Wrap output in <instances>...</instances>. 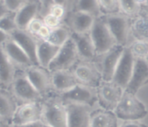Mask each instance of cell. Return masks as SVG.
Instances as JSON below:
<instances>
[{"instance_id": "6da1fadb", "label": "cell", "mask_w": 148, "mask_h": 127, "mask_svg": "<svg viewBox=\"0 0 148 127\" xmlns=\"http://www.w3.org/2000/svg\"><path fill=\"white\" fill-rule=\"evenodd\" d=\"M42 122L50 127H68L66 106L60 96L51 93L42 100Z\"/></svg>"}, {"instance_id": "7a4b0ae2", "label": "cell", "mask_w": 148, "mask_h": 127, "mask_svg": "<svg viewBox=\"0 0 148 127\" xmlns=\"http://www.w3.org/2000/svg\"><path fill=\"white\" fill-rule=\"evenodd\" d=\"M114 113L119 119L127 122L144 119L147 116V111L135 94L124 90Z\"/></svg>"}, {"instance_id": "3957f363", "label": "cell", "mask_w": 148, "mask_h": 127, "mask_svg": "<svg viewBox=\"0 0 148 127\" xmlns=\"http://www.w3.org/2000/svg\"><path fill=\"white\" fill-rule=\"evenodd\" d=\"M10 89V93L18 105L43 100L41 95L30 83L24 70H17Z\"/></svg>"}, {"instance_id": "277c9868", "label": "cell", "mask_w": 148, "mask_h": 127, "mask_svg": "<svg viewBox=\"0 0 148 127\" xmlns=\"http://www.w3.org/2000/svg\"><path fill=\"white\" fill-rule=\"evenodd\" d=\"M106 24L114 35L117 45L122 47H128L130 45L132 20L121 13L111 15L102 16Z\"/></svg>"}, {"instance_id": "5b68a950", "label": "cell", "mask_w": 148, "mask_h": 127, "mask_svg": "<svg viewBox=\"0 0 148 127\" xmlns=\"http://www.w3.org/2000/svg\"><path fill=\"white\" fill-rule=\"evenodd\" d=\"M90 34L95 46L97 56L109 51L117 45L114 35L101 17L95 20Z\"/></svg>"}, {"instance_id": "8992f818", "label": "cell", "mask_w": 148, "mask_h": 127, "mask_svg": "<svg viewBox=\"0 0 148 127\" xmlns=\"http://www.w3.org/2000/svg\"><path fill=\"white\" fill-rule=\"evenodd\" d=\"M70 70L79 84L97 88L103 80L101 72L94 61L79 59Z\"/></svg>"}, {"instance_id": "52a82bcc", "label": "cell", "mask_w": 148, "mask_h": 127, "mask_svg": "<svg viewBox=\"0 0 148 127\" xmlns=\"http://www.w3.org/2000/svg\"><path fill=\"white\" fill-rule=\"evenodd\" d=\"M79 60V56L76 45L72 37H70L60 47L48 70L51 73L58 70H71Z\"/></svg>"}, {"instance_id": "ba28073f", "label": "cell", "mask_w": 148, "mask_h": 127, "mask_svg": "<svg viewBox=\"0 0 148 127\" xmlns=\"http://www.w3.org/2000/svg\"><path fill=\"white\" fill-rule=\"evenodd\" d=\"M124 91L122 88L112 80H102L97 87L98 104L99 107L114 111Z\"/></svg>"}, {"instance_id": "9c48e42d", "label": "cell", "mask_w": 148, "mask_h": 127, "mask_svg": "<svg viewBox=\"0 0 148 127\" xmlns=\"http://www.w3.org/2000/svg\"><path fill=\"white\" fill-rule=\"evenodd\" d=\"M124 48L125 47L117 45L109 51L97 56L94 62L101 72L103 80H112L115 70Z\"/></svg>"}, {"instance_id": "30bf717a", "label": "cell", "mask_w": 148, "mask_h": 127, "mask_svg": "<svg viewBox=\"0 0 148 127\" xmlns=\"http://www.w3.org/2000/svg\"><path fill=\"white\" fill-rule=\"evenodd\" d=\"M64 103H77L93 107L98 104L97 88L77 83L68 91L59 95Z\"/></svg>"}, {"instance_id": "8fae6325", "label": "cell", "mask_w": 148, "mask_h": 127, "mask_svg": "<svg viewBox=\"0 0 148 127\" xmlns=\"http://www.w3.org/2000/svg\"><path fill=\"white\" fill-rule=\"evenodd\" d=\"M42 101L18 105L12 121V126H23L42 122Z\"/></svg>"}, {"instance_id": "7c38bea8", "label": "cell", "mask_w": 148, "mask_h": 127, "mask_svg": "<svg viewBox=\"0 0 148 127\" xmlns=\"http://www.w3.org/2000/svg\"><path fill=\"white\" fill-rule=\"evenodd\" d=\"M25 73L43 99L53 93L51 73L48 69L40 66H32L25 70Z\"/></svg>"}, {"instance_id": "4fadbf2b", "label": "cell", "mask_w": 148, "mask_h": 127, "mask_svg": "<svg viewBox=\"0 0 148 127\" xmlns=\"http://www.w3.org/2000/svg\"><path fill=\"white\" fill-rule=\"evenodd\" d=\"M134 55L130 47H126L122 53L119 62L115 70L112 81L125 90L132 75L134 65Z\"/></svg>"}, {"instance_id": "5bb4252c", "label": "cell", "mask_w": 148, "mask_h": 127, "mask_svg": "<svg viewBox=\"0 0 148 127\" xmlns=\"http://www.w3.org/2000/svg\"><path fill=\"white\" fill-rule=\"evenodd\" d=\"M95 18L92 16L75 10H68L63 20V24L69 29L72 33L83 34L90 32Z\"/></svg>"}, {"instance_id": "9a60e30c", "label": "cell", "mask_w": 148, "mask_h": 127, "mask_svg": "<svg viewBox=\"0 0 148 127\" xmlns=\"http://www.w3.org/2000/svg\"><path fill=\"white\" fill-rule=\"evenodd\" d=\"M68 127H89L90 118L95 108L77 103H65Z\"/></svg>"}, {"instance_id": "2e32d148", "label": "cell", "mask_w": 148, "mask_h": 127, "mask_svg": "<svg viewBox=\"0 0 148 127\" xmlns=\"http://www.w3.org/2000/svg\"><path fill=\"white\" fill-rule=\"evenodd\" d=\"M10 37L24 50L34 66H39L37 58V39L26 30L16 29Z\"/></svg>"}, {"instance_id": "e0dca14e", "label": "cell", "mask_w": 148, "mask_h": 127, "mask_svg": "<svg viewBox=\"0 0 148 127\" xmlns=\"http://www.w3.org/2000/svg\"><path fill=\"white\" fill-rule=\"evenodd\" d=\"M1 48L17 70L25 71L30 66H34L24 50L11 37Z\"/></svg>"}, {"instance_id": "ac0fdd59", "label": "cell", "mask_w": 148, "mask_h": 127, "mask_svg": "<svg viewBox=\"0 0 148 127\" xmlns=\"http://www.w3.org/2000/svg\"><path fill=\"white\" fill-rule=\"evenodd\" d=\"M148 82V60L146 58H135L132 75L125 90L135 94Z\"/></svg>"}, {"instance_id": "d6986e66", "label": "cell", "mask_w": 148, "mask_h": 127, "mask_svg": "<svg viewBox=\"0 0 148 127\" xmlns=\"http://www.w3.org/2000/svg\"><path fill=\"white\" fill-rule=\"evenodd\" d=\"M40 1H26L24 5L15 13V22L17 29L26 30L32 20L38 17Z\"/></svg>"}, {"instance_id": "ffe728a7", "label": "cell", "mask_w": 148, "mask_h": 127, "mask_svg": "<svg viewBox=\"0 0 148 127\" xmlns=\"http://www.w3.org/2000/svg\"><path fill=\"white\" fill-rule=\"evenodd\" d=\"M71 37L76 45L80 60L88 61H94L95 60L96 51L90 32L83 34L72 33Z\"/></svg>"}, {"instance_id": "44dd1931", "label": "cell", "mask_w": 148, "mask_h": 127, "mask_svg": "<svg viewBox=\"0 0 148 127\" xmlns=\"http://www.w3.org/2000/svg\"><path fill=\"white\" fill-rule=\"evenodd\" d=\"M51 73L52 91L56 94L60 95L68 91L78 83L70 70H58Z\"/></svg>"}, {"instance_id": "7402d4cb", "label": "cell", "mask_w": 148, "mask_h": 127, "mask_svg": "<svg viewBox=\"0 0 148 127\" xmlns=\"http://www.w3.org/2000/svg\"><path fill=\"white\" fill-rule=\"evenodd\" d=\"M118 119L114 111L98 106L91 113L89 127H119Z\"/></svg>"}, {"instance_id": "603a6c76", "label": "cell", "mask_w": 148, "mask_h": 127, "mask_svg": "<svg viewBox=\"0 0 148 127\" xmlns=\"http://www.w3.org/2000/svg\"><path fill=\"white\" fill-rule=\"evenodd\" d=\"M59 49L60 47L53 45L47 40L37 39V58L39 66L46 69L49 68Z\"/></svg>"}, {"instance_id": "cb8c5ba5", "label": "cell", "mask_w": 148, "mask_h": 127, "mask_svg": "<svg viewBox=\"0 0 148 127\" xmlns=\"http://www.w3.org/2000/svg\"><path fill=\"white\" fill-rule=\"evenodd\" d=\"M17 101L10 91L7 90H0V119L12 125L13 116L17 109Z\"/></svg>"}, {"instance_id": "d4e9b609", "label": "cell", "mask_w": 148, "mask_h": 127, "mask_svg": "<svg viewBox=\"0 0 148 127\" xmlns=\"http://www.w3.org/2000/svg\"><path fill=\"white\" fill-rule=\"evenodd\" d=\"M17 70L3 49L0 47V83L1 89L7 90L10 88Z\"/></svg>"}, {"instance_id": "484cf974", "label": "cell", "mask_w": 148, "mask_h": 127, "mask_svg": "<svg viewBox=\"0 0 148 127\" xmlns=\"http://www.w3.org/2000/svg\"><path fill=\"white\" fill-rule=\"evenodd\" d=\"M131 35L134 40L148 42V17L144 11L132 20Z\"/></svg>"}, {"instance_id": "4316f807", "label": "cell", "mask_w": 148, "mask_h": 127, "mask_svg": "<svg viewBox=\"0 0 148 127\" xmlns=\"http://www.w3.org/2000/svg\"><path fill=\"white\" fill-rule=\"evenodd\" d=\"M71 9L87 13L96 19L102 17L99 2L97 0H79L69 1L68 10Z\"/></svg>"}, {"instance_id": "83f0119b", "label": "cell", "mask_w": 148, "mask_h": 127, "mask_svg": "<svg viewBox=\"0 0 148 127\" xmlns=\"http://www.w3.org/2000/svg\"><path fill=\"white\" fill-rule=\"evenodd\" d=\"M72 35V32L66 26L62 24L60 27L51 30L49 37L47 41L53 45L61 47Z\"/></svg>"}, {"instance_id": "f1b7e54d", "label": "cell", "mask_w": 148, "mask_h": 127, "mask_svg": "<svg viewBox=\"0 0 148 127\" xmlns=\"http://www.w3.org/2000/svg\"><path fill=\"white\" fill-rule=\"evenodd\" d=\"M120 13L131 20L138 17L142 12V5L140 1L136 0H119Z\"/></svg>"}, {"instance_id": "f546056e", "label": "cell", "mask_w": 148, "mask_h": 127, "mask_svg": "<svg viewBox=\"0 0 148 127\" xmlns=\"http://www.w3.org/2000/svg\"><path fill=\"white\" fill-rule=\"evenodd\" d=\"M98 2L102 16L120 13L119 0H99Z\"/></svg>"}, {"instance_id": "4dcf8cb0", "label": "cell", "mask_w": 148, "mask_h": 127, "mask_svg": "<svg viewBox=\"0 0 148 127\" xmlns=\"http://www.w3.org/2000/svg\"><path fill=\"white\" fill-rule=\"evenodd\" d=\"M134 58H146L148 54V42L133 40L128 46Z\"/></svg>"}, {"instance_id": "1f68e13d", "label": "cell", "mask_w": 148, "mask_h": 127, "mask_svg": "<svg viewBox=\"0 0 148 127\" xmlns=\"http://www.w3.org/2000/svg\"><path fill=\"white\" fill-rule=\"evenodd\" d=\"M17 29L15 22V13H8L0 19V30L5 32L11 34Z\"/></svg>"}, {"instance_id": "d6a6232c", "label": "cell", "mask_w": 148, "mask_h": 127, "mask_svg": "<svg viewBox=\"0 0 148 127\" xmlns=\"http://www.w3.org/2000/svg\"><path fill=\"white\" fill-rule=\"evenodd\" d=\"M43 25H44V23H43V19L40 18V17H37L30 22V23L27 26L26 31H27L30 34L36 37Z\"/></svg>"}, {"instance_id": "836d02e7", "label": "cell", "mask_w": 148, "mask_h": 127, "mask_svg": "<svg viewBox=\"0 0 148 127\" xmlns=\"http://www.w3.org/2000/svg\"><path fill=\"white\" fill-rule=\"evenodd\" d=\"M43 23L46 27L50 28L51 30L53 29L57 28V27H60L63 24V21L59 20V18L56 17L55 16L52 15L51 14H49L43 17Z\"/></svg>"}, {"instance_id": "e575fe53", "label": "cell", "mask_w": 148, "mask_h": 127, "mask_svg": "<svg viewBox=\"0 0 148 127\" xmlns=\"http://www.w3.org/2000/svg\"><path fill=\"white\" fill-rule=\"evenodd\" d=\"M26 1L24 0H6L4 1V5L9 12L16 13L23 5Z\"/></svg>"}, {"instance_id": "d590c367", "label": "cell", "mask_w": 148, "mask_h": 127, "mask_svg": "<svg viewBox=\"0 0 148 127\" xmlns=\"http://www.w3.org/2000/svg\"><path fill=\"white\" fill-rule=\"evenodd\" d=\"M51 31V30L50 28H49L48 27H46L44 24V25L42 27V28L40 29L38 34L37 36L36 37V38L39 39V40H47L48 38L49 37V36H50Z\"/></svg>"}, {"instance_id": "8d00e7d4", "label": "cell", "mask_w": 148, "mask_h": 127, "mask_svg": "<svg viewBox=\"0 0 148 127\" xmlns=\"http://www.w3.org/2000/svg\"><path fill=\"white\" fill-rule=\"evenodd\" d=\"M119 127H147L145 124L138 121H127L124 122Z\"/></svg>"}, {"instance_id": "74e56055", "label": "cell", "mask_w": 148, "mask_h": 127, "mask_svg": "<svg viewBox=\"0 0 148 127\" xmlns=\"http://www.w3.org/2000/svg\"><path fill=\"white\" fill-rule=\"evenodd\" d=\"M10 39V34L5 32L3 30H0V47H2L7 41Z\"/></svg>"}, {"instance_id": "f35d334b", "label": "cell", "mask_w": 148, "mask_h": 127, "mask_svg": "<svg viewBox=\"0 0 148 127\" xmlns=\"http://www.w3.org/2000/svg\"><path fill=\"white\" fill-rule=\"evenodd\" d=\"M8 13L10 12L4 5V1H0V19L2 18L4 15H6Z\"/></svg>"}, {"instance_id": "ab89813d", "label": "cell", "mask_w": 148, "mask_h": 127, "mask_svg": "<svg viewBox=\"0 0 148 127\" xmlns=\"http://www.w3.org/2000/svg\"><path fill=\"white\" fill-rule=\"evenodd\" d=\"M12 127H43V123L42 122H38L23 126H12Z\"/></svg>"}, {"instance_id": "60d3db41", "label": "cell", "mask_w": 148, "mask_h": 127, "mask_svg": "<svg viewBox=\"0 0 148 127\" xmlns=\"http://www.w3.org/2000/svg\"><path fill=\"white\" fill-rule=\"evenodd\" d=\"M0 127H12V125L0 119Z\"/></svg>"}, {"instance_id": "b9f144b4", "label": "cell", "mask_w": 148, "mask_h": 127, "mask_svg": "<svg viewBox=\"0 0 148 127\" xmlns=\"http://www.w3.org/2000/svg\"><path fill=\"white\" fill-rule=\"evenodd\" d=\"M142 9H143V11H144L145 13H146V14H148V6L142 5Z\"/></svg>"}, {"instance_id": "7bdbcfd3", "label": "cell", "mask_w": 148, "mask_h": 127, "mask_svg": "<svg viewBox=\"0 0 148 127\" xmlns=\"http://www.w3.org/2000/svg\"><path fill=\"white\" fill-rule=\"evenodd\" d=\"M43 127H50L49 126H48V125H46V124H43Z\"/></svg>"}, {"instance_id": "ee69618b", "label": "cell", "mask_w": 148, "mask_h": 127, "mask_svg": "<svg viewBox=\"0 0 148 127\" xmlns=\"http://www.w3.org/2000/svg\"><path fill=\"white\" fill-rule=\"evenodd\" d=\"M146 59H147V60H148V54H147V57H146Z\"/></svg>"}, {"instance_id": "f6af8a7d", "label": "cell", "mask_w": 148, "mask_h": 127, "mask_svg": "<svg viewBox=\"0 0 148 127\" xmlns=\"http://www.w3.org/2000/svg\"><path fill=\"white\" fill-rule=\"evenodd\" d=\"M1 89V83H0V90Z\"/></svg>"}, {"instance_id": "bcb514c9", "label": "cell", "mask_w": 148, "mask_h": 127, "mask_svg": "<svg viewBox=\"0 0 148 127\" xmlns=\"http://www.w3.org/2000/svg\"><path fill=\"white\" fill-rule=\"evenodd\" d=\"M147 17H148V14H147Z\"/></svg>"}]
</instances>
